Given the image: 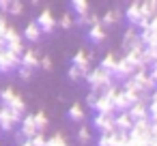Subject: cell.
Segmentation results:
<instances>
[{
  "mask_svg": "<svg viewBox=\"0 0 157 146\" xmlns=\"http://www.w3.org/2000/svg\"><path fill=\"white\" fill-rule=\"evenodd\" d=\"M0 103H2L5 107H9L11 112L20 114V116L26 114V101H24V97L15 88H2L0 90Z\"/></svg>",
  "mask_w": 157,
  "mask_h": 146,
  "instance_id": "6da1fadb",
  "label": "cell"
},
{
  "mask_svg": "<svg viewBox=\"0 0 157 146\" xmlns=\"http://www.w3.org/2000/svg\"><path fill=\"white\" fill-rule=\"evenodd\" d=\"M84 80L88 82V86H90V90H93V92H101L103 88H108L110 84H114L112 75H110L108 71H103L101 67H93V69L86 73V77H84Z\"/></svg>",
  "mask_w": 157,
  "mask_h": 146,
  "instance_id": "7a4b0ae2",
  "label": "cell"
},
{
  "mask_svg": "<svg viewBox=\"0 0 157 146\" xmlns=\"http://www.w3.org/2000/svg\"><path fill=\"white\" fill-rule=\"evenodd\" d=\"M131 140H136V142H140V144H151V140H153V133H151V120H136L133 122V127H131V131L127 133Z\"/></svg>",
  "mask_w": 157,
  "mask_h": 146,
  "instance_id": "3957f363",
  "label": "cell"
},
{
  "mask_svg": "<svg viewBox=\"0 0 157 146\" xmlns=\"http://www.w3.org/2000/svg\"><path fill=\"white\" fill-rule=\"evenodd\" d=\"M20 120H22L20 114L11 112L9 107H5L2 103H0V131H5V133L15 131V127L20 125Z\"/></svg>",
  "mask_w": 157,
  "mask_h": 146,
  "instance_id": "277c9868",
  "label": "cell"
},
{
  "mask_svg": "<svg viewBox=\"0 0 157 146\" xmlns=\"http://www.w3.org/2000/svg\"><path fill=\"white\" fill-rule=\"evenodd\" d=\"M35 24L39 26L41 35H50V32H54V30H56V17H54L52 9H50V7L41 9V13H39L37 20H35Z\"/></svg>",
  "mask_w": 157,
  "mask_h": 146,
  "instance_id": "5b68a950",
  "label": "cell"
},
{
  "mask_svg": "<svg viewBox=\"0 0 157 146\" xmlns=\"http://www.w3.org/2000/svg\"><path fill=\"white\" fill-rule=\"evenodd\" d=\"M133 73H136V67H133L125 56H118L116 69L112 71V80H114V82H125V80H129Z\"/></svg>",
  "mask_w": 157,
  "mask_h": 146,
  "instance_id": "8992f818",
  "label": "cell"
},
{
  "mask_svg": "<svg viewBox=\"0 0 157 146\" xmlns=\"http://www.w3.org/2000/svg\"><path fill=\"white\" fill-rule=\"evenodd\" d=\"M20 56H15L13 52L9 50H2L0 52V73H13L20 69Z\"/></svg>",
  "mask_w": 157,
  "mask_h": 146,
  "instance_id": "52a82bcc",
  "label": "cell"
},
{
  "mask_svg": "<svg viewBox=\"0 0 157 146\" xmlns=\"http://www.w3.org/2000/svg\"><path fill=\"white\" fill-rule=\"evenodd\" d=\"M90 62H93V52H90V50H86V47L78 50V52L73 54V58H71V65H73V67H78L84 75L90 71Z\"/></svg>",
  "mask_w": 157,
  "mask_h": 146,
  "instance_id": "ba28073f",
  "label": "cell"
},
{
  "mask_svg": "<svg viewBox=\"0 0 157 146\" xmlns=\"http://www.w3.org/2000/svg\"><path fill=\"white\" fill-rule=\"evenodd\" d=\"M127 114L131 116L133 122H136V120H148V95H144L142 99H138V101L127 110Z\"/></svg>",
  "mask_w": 157,
  "mask_h": 146,
  "instance_id": "9c48e42d",
  "label": "cell"
},
{
  "mask_svg": "<svg viewBox=\"0 0 157 146\" xmlns=\"http://www.w3.org/2000/svg\"><path fill=\"white\" fill-rule=\"evenodd\" d=\"M129 140L127 133L123 131H114V133H101L97 137V146H125Z\"/></svg>",
  "mask_w": 157,
  "mask_h": 146,
  "instance_id": "30bf717a",
  "label": "cell"
},
{
  "mask_svg": "<svg viewBox=\"0 0 157 146\" xmlns=\"http://www.w3.org/2000/svg\"><path fill=\"white\" fill-rule=\"evenodd\" d=\"M131 80L136 82V86H138L144 95H151V92L155 90V82H153V77H151L148 71H136V73L131 75Z\"/></svg>",
  "mask_w": 157,
  "mask_h": 146,
  "instance_id": "8fae6325",
  "label": "cell"
},
{
  "mask_svg": "<svg viewBox=\"0 0 157 146\" xmlns=\"http://www.w3.org/2000/svg\"><path fill=\"white\" fill-rule=\"evenodd\" d=\"M90 127H95V129L99 131V135H101V133H114V131H116V127H114V116H108V114H95Z\"/></svg>",
  "mask_w": 157,
  "mask_h": 146,
  "instance_id": "7c38bea8",
  "label": "cell"
},
{
  "mask_svg": "<svg viewBox=\"0 0 157 146\" xmlns=\"http://www.w3.org/2000/svg\"><path fill=\"white\" fill-rule=\"evenodd\" d=\"M123 17L127 20V24H129V26L138 28V24L142 22V13H140V0H133V2H129V5H127V9H125Z\"/></svg>",
  "mask_w": 157,
  "mask_h": 146,
  "instance_id": "4fadbf2b",
  "label": "cell"
},
{
  "mask_svg": "<svg viewBox=\"0 0 157 146\" xmlns=\"http://www.w3.org/2000/svg\"><path fill=\"white\" fill-rule=\"evenodd\" d=\"M138 43H140V32H138V28H133V26H127V28H125V32H123V43H121V50H123V54H125L129 47L138 45Z\"/></svg>",
  "mask_w": 157,
  "mask_h": 146,
  "instance_id": "5bb4252c",
  "label": "cell"
},
{
  "mask_svg": "<svg viewBox=\"0 0 157 146\" xmlns=\"http://www.w3.org/2000/svg\"><path fill=\"white\" fill-rule=\"evenodd\" d=\"M20 133H22L24 140H30V137L37 135V127H35L33 114H24V116H22V120H20Z\"/></svg>",
  "mask_w": 157,
  "mask_h": 146,
  "instance_id": "9a60e30c",
  "label": "cell"
},
{
  "mask_svg": "<svg viewBox=\"0 0 157 146\" xmlns=\"http://www.w3.org/2000/svg\"><path fill=\"white\" fill-rule=\"evenodd\" d=\"M39 52L37 50H33V47H28V50H24V54L20 56V67H26V69H30V71H35L37 67H39Z\"/></svg>",
  "mask_w": 157,
  "mask_h": 146,
  "instance_id": "2e32d148",
  "label": "cell"
},
{
  "mask_svg": "<svg viewBox=\"0 0 157 146\" xmlns=\"http://www.w3.org/2000/svg\"><path fill=\"white\" fill-rule=\"evenodd\" d=\"M121 20H123V11L116 9V7H112V9H108V11L101 15V26L108 30V26H116Z\"/></svg>",
  "mask_w": 157,
  "mask_h": 146,
  "instance_id": "e0dca14e",
  "label": "cell"
},
{
  "mask_svg": "<svg viewBox=\"0 0 157 146\" xmlns=\"http://www.w3.org/2000/svg\"><path fill=\"white\" fill-rule=\"evenodd\" d=\"M114 127H116V131L129 133L131 127H133V120H131V116L127 112H118V114H114Z\"/></svg>",
  "mask_w": 157,
  "mask_h": 146,
  "instance_id": "ac0fdd59",
  "label": "cell"
},
{
  "mask_svg": "<svg viewBox=\"0 0 157 146\" xmlns=\"http://www.w3.org/2000/svg\"><path fill=\"white\" fill-rule=\"evenodd\" d=\"M140 13H142V20L151 22L157 15V0H140Z\"/></svg>",
  "mask_w": 157,
  "mask_h": 146,
  "instance_id": "d6986e66",
  "label": "cell"
},
{
  "mask_svg": "<svg viewBox=\"0 0 157 146\" xmlns=\"http://www.w3.org/2000/svg\"><path fill=\"white\" fill-rule=\"evenodd\" d=\"M22 39L24 41H30V43H39L41 41V30L35 22H28L24 26V32H22Z\"/></svg>",
  "mask_w": 157,
  "mask_h": 146,
  "instance_id": "ffe728a7",
  "label": "cell"
},
{
  "mask_svg": "<svg viewBox=\"0 0 157 146\" xmlns=\"http://www.w3.org/2000/svg\"><path fill=\"white\" fill-rule=\"evenodd\" d=\"M93 110H95L97 114H108V116H114V114H116V112H114L112 101H110L108 97H103V95H99V97H97V103L93 105Z\"/></svg>",
  "mask_w": 157,
  "mask_h": 146,
  "instance_id": "44dd1931",
  "label": "cell"
},
{
  "mask_svg": "<svg viewBox=\"0 0 157 146\" xmlns=\"http://www.w3.org/2000/svg\"><path fill=\"white\" fill-rule=\"evenodd\" d=\"M88 39H90L95 45H101V43H105V39H108V30H105L101 24L90 26V28H88Z\"/></svg>",
  "mask_w": 157,
  "mask_h": 146,
  "instance_id": "7402d4cb",
  "label": "cell"
},
{
  "mask_svg": "<svg viewBox=\"0 0 157 146\" xmlns=\"http://www.w3.org/2000/svg\"><path fill=\"white\" fill-rule=\"evenodd\" d=\"M67 116H69V120H71V122H84V116H86L84 105H82V103H78V101H73V103L69 105V110H67Z\"/></svg>",
  "mask_w": 157,
  "mask_h": 146,
  "instance_id": "603a6c76",
  "label": "cell"
},
{
  "mask_svg": "<svg viewBox=\"0 0 157 146\" xmlns=\"http://www.w3.org/2000/svg\"><path fill=\"white\" fill-rule=\"evenodd\" d=\"M116 62H118V54H116V52H105L103 58H101V65H99V67L112 75V71L116 69Z\"/></svg>",
  "mask_w": 157,
  "mask_h": 146,
  "instance_id": "cb8c5ba5",
  "label": "cell"
},
{
  "mask_svg": "<svg viewBox=\"0 0 157 146\" xmlns=\"http://www.w3.org/2000/svg\"><path fill=\"white\" fill-rule=\"evenodd\" d=\"M33 118H35V127H37V133H43L48 127H50V118H48V114H45V110H37L35 114H33Z\"/></svg>",
  "mask_w": 157,
  "mask_h": 146,
  "instance_id": "d4e9b609",
  "label": "cell"
},
{
  "mask_svg": "<svg viewBox=\"0 0 157 146\" xmlns=\"http://www.w3.org/2000/svg\"><path fill=\"white\" fill-rule=\"evenodd\" d=\"M75 140H78V144L88 146V144L93 142V129H90L88 125H82V127L78 129V133H75Z\"/></svg>",
  "mask_w": 157,
  "mask_h": 146,
  "instance_id": "484cf974",
  "label": "cell"
},
{
  "mask_svg": "<svg viewBox=\"0 0 157 146\" xmlns=\"http://www.w3.org/2000/svg\"><path fill=\"white\" fill-rule=\"evenodd\" d=\"M69 7H71V11L75 13V17H80V15H88V13H90V5L86 2V0H71Z\"/></svg>",
  "mask_w": 157,
  "mask_h": 146,
  "instance_id": "4316f807",
  "label": "cell"
},
{
  "mask_svg": "<svg viewBox=\"0 0 157 146\" xmlns=\"http://www.w3.org/2000/svg\"><path fill=\"white\" fill-rule=\"evenodd\" d=\"M56 26H60V28H65V30H69V28H73L75 26V17L67 11V13H63L58 20H56Z\"/></svg>",
  "mask_w": 157,
  "mask_h": 146,
  "instance_id": "83f0119b",
  "label": "cell"
},
{
  "mask_svg": "<svg viewBox=\"0 0 157 146\" xmlns=\"http://www.w3.org/2000/svg\"><path fill=\"white\" fill-rule=\"evenodd\" d=\"M48 146H69V142H67L63 131H56V133H52L48 137Z\"/></svg>",
  "mask_w": 157,
  "mask_h": 146,
  "instance_id": "f1b7e54d",
  "label": "cell"
},
{
  "mask_svg": "<svg viewBox=\"0 0 157 146\" xmlns=\"http://www.w3.org/2000/svg\"><path fill=\"white\" fill-rule=\"evenodd\" d=\"M67 77H69L71 82H82L86 75H84V73H82L78 67H73V65H71V67H69V71H67Z\"/></svg>",
  "mask_w": 157,
  "mask_h": 146,
  "instance_id": "f546056e",
  "label": "cell"
},
{
  "mask_svg": "<svg viewBox=\"0 0 157 146\" xmlns=\"http://www.w3.org/2000/svg\"><path fill=\"white\" fill-rule=\"evenodd\" d=\"M7 13H9V15H22V13H24V5L20 2V0H11Z\"/></svg>",
  "mask_w": 157,
  "mask_h": 146,
  "instance_id": "4dcf8cb0",
  "label": "cell"
},
{
  "mask_svg": "<svg viewBox=\"0 0 157 146\" xmlns=\"http://www.w3.org/2000/svg\"><path fill=\"white\" fill-rule=\"evenodd\" d=\"M28 142H30V146H48V137H45L43 133H37V135L30 137Z\"/></svg>",
  "mask_w": 157,
  "mask_h": 146,
  "instance_id": "1f68e13d",
  "label": "cell"
},
{
  "mask_svg": "<svg viewBox=\"0 0 157 146\" xmlns=\"http://www.w3.org/2000/svg\"><path fill=\"white\" fill-rule=\"evenodd\" d=\"M39 67H41L43 71H52V69H54V62H52L50 56H41V58H39Z\"/></svg>",
  "mask_w": 157,
  "mask_h": 146,
  "instance_id": "d6a6232c",
  "label": "cell"
},
{
  "mask_svg": "<svg viewBox=\"0 0 157 146\" xmlns=\"http://www.w3.org/2000/svg\"><path fill=\"white\" fill-rule=\"evenodd\" d=\"M33 73H35V71H30V69H26V67H20V69H17V75H20V80H24V82H28V80L33 77Z\"/></svg>",
  "mask_w": 157,
  "mask_h": 146,
  "instance_id": "836d02e7",
  "label": "cell"
},
{
  "mask_svg": "<svg viewBox=\"0 0 157 146\" xmlns=\"http://www.w3.org/2000/svg\"><path fill=\"white\" fill-rule=\"evenodd\" d=\"M97 97H99V92H93V90H90V92H86V105H88L90 110H93V105L97 103Z\"/></svg>",
  "mask_w": 157,
  "mask_h": 146,
  "instance_id": "e575fe53",
  "label": "cell"
},
{
  "mask_svg": "<svg viewBox=\"0 0 157 146\" xmlns=\"http://www.w3.org/2000/svg\"><path fill=\"white\" fill-rule=\"evenodd\" d=\"M148 73H151V77H153V82H155V88H157V60H155V62L151 65Z\"/></svg>",
  "mask_w": 157,
  "mask_h": 146,
  "instance_id": "d590c367",
  "label": "cell"
},
{
  "mask_svg": "<svg viewBox=\"0 0 157 146\" xmlns=\"http://www.w3.org/2000/svg\"><path fill=\"white\" fill-rule=\"evenodd\" d=\"M9 5H11V0H0V13H2V15H7Z\"/></svg>",
  "mask_w": 157,
  "mask_h": 146,
  "instance_id": "8d00e7d4",
  "label": "cell"
},
{
  "mask_svg": "<svg viewBox=\"0 0 157 146\" xmlns=\"http://www.w3.org/2000/svg\"><path fill=\"white\" fill-rule=\"evenodd\" d=\"M75 26H88V15H80V17H75Z\"/></svg>",
  "mask_w": 157,
  "mask_h": 146,
  "instance_id": "74e56055",
  "label": "cell"
},
{
  "mask_svg": "<svg viewBox=\"0 0 157 146\" xmlns=\"http://www.w3.org/2000/svg\"><path fill=\"white\" fill-rule=\"evenodd\" d=\"M125 146H146V144H140V142H136V140H131V137H129Z\"/></svg>",
  "mask_w": 157,
  "mask_h": 146,
  "instance_id": "f35d334b",
  "label": "cell"
},
{
  "mask_svg": "<svg viewBox=\"0 0 157 146\" xmlns=\"http://www.w3.org/2000/svg\"><path fill=\"white\" fill-rule=\"evenodd\" d=\"M2 50H7V43H5L2 39H0V52H2Z\"/></svg>",
  "mask_w": 157,
  "mask_h": 146,
  "instance_id": "ab89813d",
  "label": "cell"
},
{
  "mask_svg": "<svg viewBox=\"0 0 157 146\" xmlns=\"http://www.w3.org/2000/svg\"><path fill=\"white\" fill-rule=\"evenodd\" d=\"M148 146H157V137H153V140H151V144H148Z\"/></svg>",
  "mask_w": 157,
  "mask_h": 146,
  "instance_id": "60d3db41",
  "label": "cell"
},
{
  "mask_svg": "<svg viewBox=\"0 0 157 146\" xmlns=\"http://www.w3.org/2000/svg\"><path fill=\"white\" fill-rule=\"evenodd\" d=\"M20 146H30V142H28V140H24V142H22Z\"/></svg>",
  "mask_w": 157,
  "mask_h": 146,
  "instance_id": "b9f144b4",
  "label": "cell"
}]
</instances>
